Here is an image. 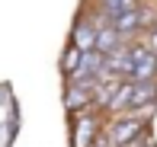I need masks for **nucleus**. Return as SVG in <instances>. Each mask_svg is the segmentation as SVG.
Instances as JSON below:
<instances>
[{
    "mask_svg": "<svg viewBox=\"0 0 157 147\" xmlns=\"http://www.w3.org/2000/svg\"><path fill=\"white\" fill-rule=\"evenodd\" d=\"M144 45H147V48H151V51L157 54V26H154L151 32H147V39H144Z\"/></svg>",
    "mask_w": 157,
    "mask_h": 147,
    "instance_id": "nucleus-12",
    "label": "nucleus"
},
{
    "mask_svg": "<svg viewBox=\"0 0 157 147\" xmlns=\"http://www.w3.org/2000/svg\"><path fill=\"white\" fill-rule=\"evenodd\" d=\"M64 106H67L71 115H80L87 112V106H93V93L80 83H67V93H64Z\"/></svg>",
    "mask_w": 157,
    "mask_h": 147,
    "instance_id": "nucleus-6",
    "label": "nucleus"
},
{
    "mask_svg": "<svg viewBox=\"0 0 157 147\" xmlns=\"http://www.w3.org/2000/svg\"><path fill=\"white\" fill-rule=\"evenodd\" d=\"M80 58H83V51H80V48H77V45H67V51H64V58H61V71L71 77L77 67H80Z\"/></svg>",
    "mask_w": 157,
    "mask_h": 147,
    "instance_id": "nucleus-10",
    "label": "nucleus"
},
{
    "mask_svg": "<svg viewBox=\"0 0 157 147\" xmlns=\"http://www.w3.org/2000/svg\"><path fill=\"white\" fill-rule=\"evenodd\" d=\"M141 131H144V115L141 112H125L106 128V141H109V147H128L138 141Z\"/></svg>",
    "mask_w": 157,
    "mask_h": 147,
    "instance_id": "nucleus-1",
    "label": "nucleus"
},
{
    "mask_svg": "<svg viewBox=\"0 0 157 147\" xmlns=\"http://www.w3.org/2000/svg\"><path fill=\"white\" fill-rule=\"evenodd\" d=\"M122 45V35H119L112 26H103V29H96V42H93V48L99 54H109L112 48H119Z\"/></svg>",
    "mask_w": 157,
    "mask_h": 147,
    "instance_id": "nucleus-9",
    "label": "nucleus"
},
{
    "mask_svg": "<svg viewBox=\"0 0 157 147\" xmlns=\"http://www.w3.org/2000/svg\"><path fill=\"white\" fill-rule=\"evenodd\" d=\"M106 109H109L112 115H125V112L132 109V80H122V83H119V90L112 93V99H109Z\"/></svg>",
    "mask_w": 157,
    "mask_h": 147,
    "instance_id": "nucleus-8",
    "label": "nucleus"
},
{
    "mask_svg": "<svg viewBox=\"0 0 157 147\" xmlns=\"http://www.w3.org/2000/svg\"><path fill=\"white\" fill-rule=\"evenodd\" d=\"M106 71L122 77V80H132V71H135V61H132V45H119L106 54Z\"/></svg>",
    "mask_w": 157,
    "mask_h": 147,
    "instance_id": "nucleus-2",
    "label": "nucleus"
},
{
    "mask_svg": "<svg viewBox=\"0 0 157 147\" xmlns=\"http://www.w3.org/2000/svg\"><path fill=\"white\" fill-rule=\"evenodd\" d=\"M99 6H103L109 16H116V13H125V10H135L138 6V0H99Z\"/></svg>",
    "mask_w": 157,
    "mask_h": 147,
    "instance_id": "nucleus-11",
    "label": "nucleus"
},
{
    "mask_svg": "<svg viewBox=\"0 0 157 147\" xmlns=\"http://www.w3.org/2000/svg\"><path fill=\"white\" fill-rule=\"evenodd\" d=\"M99 125H96V118L90 115V112H80L77 115V122H74V147H90L99 138Z\"/></svg>",
    "mask_w": 157,
    "mask_h": 147,
    "instance_id": "nucleus-5",
    "label": "nucleus"
},
{
    "mask_svg": "<svg viewBox=\"0 0 157 147\" xmlns=\"http://www.w3.org/2000/svg\"><path fill=\"white\" fill-rule=\"evenodd\" d=\"M154 102H157V80H141V83L132 80V109L128 112H141L144 115Z\"/></svg>",
    "mask_w": 157,
    "mask_h": 147,
    "instance_id": "nucleus-3",
    "label": "nucleus"
},
{
    "mask_svg": "<svg viewBox=\"0 0 157 147\" xmlns=\"http://www.w3.org/2000/svg\"><path fill=\"white\" fill-rule=\"evenodd\" d=\"M96 29H99V26L93 23V19H80V23L74 26V32H71V45H77L80 51H93Z\"/></svg>",
    "mask_w": 157,
    "mask_h": 147,
    "instance_id": "nucleus-7",
    "label": "nucleus"
},
{
    "mask_svg": "<svg viewBox=\"0 0 157 147\" xmlns=\"http://www.w3.org/2000/svg\"><path fill=\"white\" fill-rule=\"evenodd\" d=\"M109 26L122 35V42L125 39H135L138 35V29L144 26V19H141V10L135 6V10H125V13H116V16H109Z\"/></svg>",
    "mask_w": 157,
    "mask_h": 147,
    "instance_id": "nucleus-4",
    "label": "nucleus"
}]
</instances>
